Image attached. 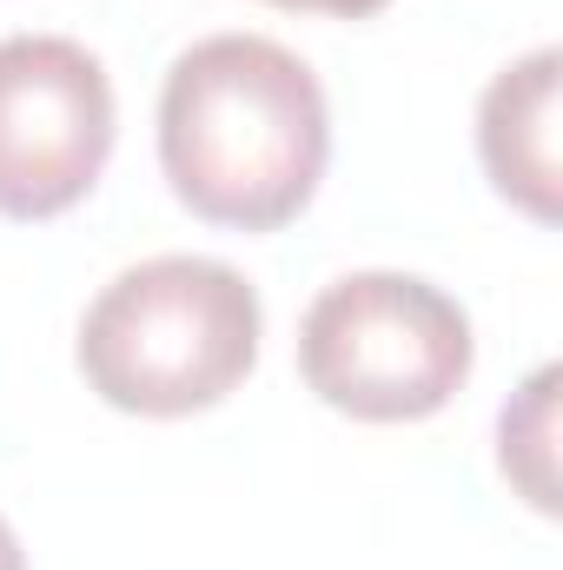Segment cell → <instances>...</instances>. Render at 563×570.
I'll return each mask as SVG.
<instances>
[{
	"label": "cell",
	"instance_id": "ba28073f",
	"mask_svg": "<svg viewBox=\"0 0 563 570\" xmlns=\"http://www.w3.org/2000/svg\"><path fill=\"white\" fill-rule=\"evenodd\" d=\"M0 570H27V558H20V538H13V524L0 518Z\"/></svg>",
	"mask_w": 563,
	"mask_h": 570
},
{
	"label": "cell",
	"instance_id": "52a82bcc",
	"mask_svg": "<svg viewBox=\"0 0 563 570\" xmlns=\"http://www.w3.org/2000/svg\"><path fill=\"white\" fill-rule=\"evenodd\" d=\"M285 13H338V20H365V13H378L385 0H273Z\"/></svg>",
	"mask_w": 563,
	"mask_h": 570
},
{
	"label": "cell",
	"instance_id": "277c9868",
	"mask_svg": "<svg viewBox=\"0 0 563 570\" xmlns=\"http://www.w3.org/2000/svg\"><path fill=\"white\" fill-rule=\"evenodd\" d=\"M113 80L67 33L0 40V219L80 206L113 159Z\"/></svg>",
	"mask_w": 563,
	"mask_h": 570
},
{
	"label": "cell",
	"instance_id": "6da1fadb",
	"mask_svg": "<svg viewBox=\"0 0 563 570\" xmlns=\"http://www.w3.org/2000/svg\"><path fill=\"white\" fill-rule=\"evenodd\" d=\"M332 159L318 73L266 33H213L186 47L159 87V166L213 226H292Z\"/></svg>",
	"mask_w": 563,
	"mask_h": 570
},
{
	"label": "cell",
	"instance_id": "8992f818",
	"mask_svg": "<svg viewBox=\"0 0 563 570\" xmlns=\"http://www.w3.org/2000/svg\"><path fill=\"white\" fill-rule=\"evenodd\" d=\"M551 392H557V372L544 365V372L524 385V399L504 405V419H497L504 478H517L537 511H557V484H551Z\"/></svg>",
	"mask_w": 563,
	"mask_h": 570
},
{
	"label": "cell",
	"instance_id": "5b68a950",
	"mask_svg": "<svg viewBox=\"0 0 563 570\" xmlns=\"http://www.w3.org/2000/svg\"><path fill=\"white\" fill-rule=\"evenodd\" d=\"M557 47H537L504 67L477 107V153L491 186L537 226H557Z\"/></svg>",
	"mask_w": 563,
	"mask_h": 570
},
{
	"label": "cell",
	"instance_id": "3957f363",
	"mask_svg": "<svg viewBox=\"0 0 563 570\" xmlns=\"http://www.w3.org/2000/svg\"><path fill=\"white\" fill-rule=\"evenodd\" d=\"M471 318L418 273H352L325 285L298 325L305 385L365 425H412L471 379Z\"/></svg>",
	"mask_w": 563,
	"mask_h": 570
},
{
	"label": "cell",
	"instance_id": "7a4b0ae2",
	"mask_svg": "<svg viewBox=\"0 0 563 570\" xmlns=\"http://www.w3.org/2000/svg\"><path fill=\"white\" fill-rule=\"evenodd\" d=\"M259 292L246 273L192 253L127 266L80 318L87 385L134 419H192L246 385L259 365Z\"/></svg>",
	"mask_w": 563,
	"mask_h": 570
}]
</instances>
